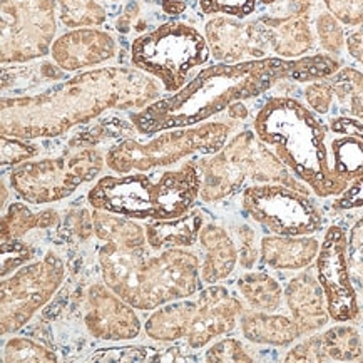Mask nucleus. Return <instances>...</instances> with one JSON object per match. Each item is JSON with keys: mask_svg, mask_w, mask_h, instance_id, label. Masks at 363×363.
I'll use <instances>...</instances> for the list:
<instances>
[{"mask_svg": "<svg viewBox=\"0 0 363 363\" xmlns=\"http://www.w3.org/2000/svg\"><path fill=\"white\" fill-rule=\"evenodd\" d=\"M316 37H318L320 48L328 55H340L347 45V34L343 26L328 11L320 12L315 21Z\"/></svg>", "mask_w": 363, "mask_h": 363, "instance_id": "c9c22d12", "label": "nucleus"}, {"mask_svg": "<svg viewBox=\"0 0 363 363\" xmlns=\"http://www.w3.org/2000/svg\"><path fill=\"white\" fill-rule=\"evenodd\" d=\"M84 325L102 342H129L143 332L136 308L116 295L106 283L89 286L84 301Z\"/></svg>", "mask_w": 363, "mask_h": 363, "instance_id": "4468645a", "label": "nucleus"}, {"mask_svg": "<svg viewBox=\"0 0 363 363\" xmlns=\"http://www.w3.org/2000/svg\"><path fill=\"white\" fill-rule=\"evenodd\" d=\"M40 216L34 213L26 203L9 204L6 215L2 216V230H0V240H22L27 233L39 230Z\"/></svg>", "mask_w": 363, "mask_h": 363, "instance_id": "473e14b6", "label": "nucleus"}, {"mask_svg": "<svg viewBox=\"0 0 363 363\" xmlns=\"http://www.w3.org/2000/svg\"><path fill=\"white\" fill-rule=\"evenodd\" d=\"M253 131L316 196L337 198L350 184L332 169L328 128L295 97L264 101L253 119Z\"/></svg>", "mask_w": 363, "mask_h": 363, "instance_id": "7ed1b4c3", "label": "nucleus"}, {"mask_svg": "<svg viewBox=\"0 0 363 363\" xmlns=\"http://www.w3.org/2000/svg\"><path fill=\"white\" fill-rule=\"evenodd\" d=\"M330 162L340 179L352 183L363 174V141L352 136H337L330 141Z\"/></svg>", "mask_w": 363, "mask_h": 363, "instance_id": "c85d7f7f", "label": "nucleus"}, {"mask_svg": "<svg viewBox=\"0 0 363 363\" xmlns=\"http://www.w3.org/2000/svg\"><path fill=\"white\" fill-rule=\"evenodd\" d=\"M198 167L203 176L199 193L203 203H216L238 193L246 181L253 184H285L310 194L303 181L298 179L280 157L250 129L230 138L226 146L216 155L204 156L198 161Z\"/></svg>", "mask_w": 363, "mask_h": 363, "instance_id": "39448f33", "label": "nucleus"}, {"mask_svg": "<svg viewBox=\"0 0 363 363\" xmlns=\"http://www.w3.org/2000/svg\"><path fill=\"white\" fill-rule=\"evenodd\" d=\"M183 347L157 348L146 345L101 348L94 355L89 357L92 362H181L196 360V355H191L189 350L183 352Z\"/></svg>", "mask_w": 363, "mask_h": 363, "instance_id": "bb28decb", "label": "nucleus"}, {"mask_svg": "<svg viewBox=\"0 0 363 363\" xmlns=\"http://www.w3.org/2000/svg\"><path fill=\"white\" fill-rule=\"evenodd\" d=\"M245 313V305L226 286H204L194 300V311L191 318L186 345L191 350H199L209 342L231 333L238 325V318Z\"/></svg>", "mask_w": 363, "mask_h": 363, "instance_id": "2eb2a0df", "label": "nucleus"}, {"mask_svg": "<svg viewBox=\"0 0 363 363\" xmlns=\"http://www.w3.org/2000/svg\"><path fill=\"white\" fill-rule=\"evenodd\" d=\"M134 133L138 129L134 128L133 123H125V121L119 118H106L96 123L87 131H81L79 134H74L69 141V147H96L99 144H104L108 141L121 143L124 139L134 138Z\"/></svg>", "mask_w": 363, "mask_h": 363, "instance_id": "c756f323", "label": "nucleus"}, {"mask_svg": "<svg viewBox=\"0 0 363 363\" xmlns=\"http://www.w3.org/2000/svg\"><path fill=\"white\" fill-rule=\"evenodd\" d=\"M94 233L102 243H114L121 248L138 250L147 246L146 230L136 220L94 209Z\"/></svg>", "mask_w": 363, "mask_h": 363, "instance_id": "393cba45", "label": "nucleus"}, {"mask_svg": "<svg viewBox=\"0 0 363 363\" xmlns=\"http://www.w3.org/2000/svg\"><path fill=\"white\" fill-rule=\"evenodd\" d=\"M323 6L343 27L363 26V0H323Z\"/></svg>", "mask_w": 363, "mask_h": 363, "instance_id": "ea45409f", "label": "nucleus"}, {"mask_svg": "<svg viewBox=\"0 0 363 363\" xmlns=\"http://www.w3.org/2000/svg\"><path fill=\"white\" fill-rule=\"evenodd\" d=\"M240 327L243 337L256 345L288 347L301 337L295 320L268 311H245L240 316Z\"/></svg>", "mask_w": 363, "mask_h": 363, "instance_id": "4be33fe9", "label": "nucleus"}, {"mask_svg": "<svg viewBox=\"0 0 363 363\" xmlns=\"http://www.w3.org/2000/svg\"><path fill=\"white\" fill-rule=\"evenodd\" d=\"M0 147H2V171L6 173L9 167H17L22 162L32 161L40 152V146L35 139H22L16 136H0Z\"/></svg>", "mask_w": 363, "mask_h": 363, "instance_id": "e433bc0d", "label": "nucleus"}, {"mask_svg": "<svg viewBox=\"0 0 363 363\" xmlns=\"http://www.w3.org/2000/svg\"><path fill=\"white\" fill-rule=\"evenodd\" d=\"M108 2H116V0H108Z\"/></svg>", "mask_w": 363, "mask_h": 363, "instance_id": "5fc2aeb1", "label": "nucleus"}, {"mask_svg": "<svg viewBox=\"0 0 363 363\" xmlns=\"http://www.w3.org/2000/svg\"><path fill=\"white\" fill-rule=\"evenodd\" d=\"M316 278L327 296L330 318L337 323L355 322L360 316L357 290L352 283L347 233L340 226L328 228L316 256Z\"/></svg>", "mask_w": 363, "mask_h": 363, "instance_id": "f8f14e48", "label": "nucleus"}, {"mask_svg": "<svg viewBox=\"0 0 363 363\" xmlns=\"http://www.w3.org/2000/svg\"><path fill=\"white\" fill-rule=\"evenodd\" d=\"M330 358L325 352L322 333L320 335H311L303 342L298 343L296 347H293L290 352L286 353L285 362H328Z\"/></svg>", "mask_w": 363, "mask_h": 363, "instance_id": "79ce46f5", "label": "nucleus"}, {"mask_svg": "<svg viewBox=\"0 0 363 363\" xmlns=\"http://www.w3.org/2000/svg\"><path fill=\"white\" fill-rule=\"evenodd\" d=\"M194 311V300L169 301L152 311L144 323V333L157 343H174L186 338Z\"/></svg>", "mask_w": 363, "mask_h": 363, "instance_id": "b1692460", "label": "nucleus"}, {"mask_svg": "<svg viewBox=\"0 0 363 363\" xmlns=\"http://www.w3.org/2000/svg\"><path fill=\"white\" fill-rule=\"evenodd\" d=\"M204 360L215 363H250L253 362V357L246 352L245 345L238 338H223L220 342H216L213 347H209V350H206V355H204Z\"/></svg>", "mask_w": 363, "mask_h": 363, "instance_id": "58836bf2", "label": "nucleus"}, {"mask_svg": "<svg viewBox=\"0 0 363 363\" xmlns=\"http://www.w3.org/2000/svg\"><path fill=\"white\" fill-rule=\"evenodd\" d=\"M241 204L253 221L272 235L310 236L322 228V213L310 194L285 184H250L241 194Z\"/></svg>", "mask_w": 363, "mask_h": 363, "instance_id": "9b49d317", "label": "nucleus"}, {"mask_svg": "<svg viewBox=\"0 0 363 363\" xmlns=\"http://www.w3.org/2000/svg\"><path fill=\"white\" fill-rule=\"evenodd\" d=\"M92 209L131 218L136 221L157 220V176L129 173L102 176L87 193Z\"/></svg>", "mask_w": 363, "mask_h": 363, "instance_id": "ddd939ff", "label": "nucleus"}, {"mask_svg": "<svg viewBox=\"0 0 363 363\" xmlns=\"http://www.w3.org/2000/svg\"><path fill=\"white\" fill-rule=\"evenodd\" d=\"M325 352L330 360L353 362L363 357V340L355 327L337 325L322 333Z\"/></svg>", "mask_w": 363, "mask_h": 363, "instance_id": "7c9ffc66", "label": "nucleus"}, {"mask_svg": "<svg viewBox=\"0 0 363 363\" xmlns=\"http://www.w3.org/2000/svg\"><path fill=\"white\" fill-rule=\"evenodd\" d=\"M327 79L342 116L363 121V72L355 67H342Z\"/></svg>", "mask_w": 363, "mask_h": 363, "instance_id": "cd10ccee", "label": "nucleus"}, {"mask_svg": "<svg viewBox=\"0 0 363 363\" xmlns=\"http://www.w3.org/2000/svg\"><path fill=\"white\" fill-rule=\"evenodd\" d=\"M328 129L338 136H352L363 141V121L350 116H337L328 121Z\"/></svg>", "mask_w": 363, "mask_h": 363, "instance_id": "de8ad7c7", "label": "nucleus"}, {"mask_svg": "<svg viewBox=\"0 0 363 363\" xmlns=\"http://www.w3.org/2000/svg\"><path fill=\"white\" fill-rule=\"evenodd\" d=\"M199 243L204 251L201 262V280L206 285H215L226 280L235 272L238 263V246L225 228L204 225L199 233Z\"/></svg>", "mask_w": 363, "mask_h": 363, "instance_id": "412c9836", "label": "nucleus"}, {"mask_svg": "<svg viewBox=\"0 0 363 363\" xmlns=\"http://www.w3.org/2000/svg\"><path fill=\"white\" fill-rule=\"evenodd\" d=\"M161 9L167 16H179L186 11V4L184 0H162Z\"/></svg>", "mask_w": 363, "mask_h": 363, "instance_id": "603ef678", "label": "nucleus"}, {"mask_svg": "<svg viewBox=\"0 0 363 363\" xmlns=\"http://www.w3.org/2000/svg\"><path fill=\"white\" fill-rule=\"evenodd\" d=\"M2 64L45 57L57 32V0H2Z\"/></svg>", "mask_w": 363, "mask_h": 363, "instance_id": "9d476101", "label": "nucleus"}, {"mask_svg": "<svg viewBox=\"0 0 363 363\" xmlns=\"http://www.w3.org/2000/svg\"><path fill=\"white\" fill-rule=\"evenodd\" d=\"M204 37L216 62L235 64L272 57L258 18L243 22L228 16L213 17L204 24Z\"/></svg>", "mask_w": 363, "mask_h": 363, "instance_id": "dca6fc26", "label": "nucleus"}, {"mask_svg": "<svg viewBox=\"0 0 363 363\" xmlns=\"http://www.w3.org/2000/svg\"><path fill=\"white\" fill-rule=\"evenodd\" d=\"M342 66L333 55L313 54L300 59L264 57L243 62H216L199 71L188 86L174 94L160 97L129 116L143 136L167 129L206 123L233 104L256 99L281 81L313 82L327 79Z\"/></svg>", "mask_w": 363, "mask_h": 363, "instance_id": "f257e3e1", "label": "nucleus"}, {"mask_svg": "<svg viewBox=\"0 0 363 363\" xmlns=\"http://www.w3.org/2000/svg\"><path fill=\"white\" fill-rule=\"evenodd\" d=\"M313 0H288V13L291 16H310Z\"/></svg>", "mask_w": 363, "mask_h": 363, "instance_id": "3c124183", "label": "nucleus"}, {"mask_svg": "<svg viewBox=\"0 0 363 363\" xmlns=\"http://www.w3.org/2000/svg\"><path fill=\"white\" fill-rule=\"evenodd\" d=\"M258 21L274 57L300 59L315 48L310 16H259Z\"/></svg>", "mask_w": 363, "mask_h": 363, "instance_id": "6ab92c4d", "label": "nucleus"}, {"mask_svg": "<svg viewBox=\"0 0 363 363\" xmlns=\"http://www.w3.org/2000/svg\"><path fill=\"white\" fill-rule=\"evenodd\" d=\"M35 256V248L22 240H2V278L26 267Z\"/></svg>", "mask_w": 363, "mask_h": 363, "instance_id": "4c0bfd02", "label": "nucleus"}, {"mask_svg": "<svg viewBox=\"0 0 363 363\" xmlns=\"http://www.w3.org/2000/svg\"><path fill=\"white\" fill-rule=\"evenodd\" d=\"M320 253V241L313 236H263L259 241L262 262L273 269L298 272L310 267Z\"/></svg>", "mask_w": 363, "mask_h": 363, "instance_id": "aec40b11", "label": "nucleus"}, {"mask_svg": "<svg viewBox=\"0 0 363 363\" xmlns=\"http://www.w3.org/2000/svg\"><path fill=\"white\" fill-rule=\"evenodd\" d=\"M160 97L156 79L138 69H92L39 94L2 97L0 134L54 139L109 111L144 109Z\"/></svg>", "mask_w": 363, "mask_h": 363, "instance_id": "f03ea898", "label": "nucleus"}, {"mask_svg": "<svg viewBox=\"0 0 363 363\" xmlns=\"http://www.w3.org/2000/svg\"><path fill=\"white\" fill-rule=\"evenodd\" d=\"M228 113V118H230L231 121H235V123H240V121H245L246 118H248L250 111L248 108L245 106V102H236V104H233L230 109L226 111Z\"/></svg>", "mask_w": 363, "mask_h": 363, "instance_id": "864d4df0", "label": "nucleus"}, {"mask_svg": "<svg viewBox=\"0 0 363 363\" xmlns=\"http://www.w3.org/2000/svg\"><path fill=\"white\" fill-rule=\"evenodd\" d=\"M303 96L308 108L318 116L328 114L335 101L333 87L328 82V79H320V81L306 84Z\"/></svg>", "mask_w": 363, "mask_h": 363, "instance_id": "a19ab883", "label": "nucleus"}, {"mask_svg": "<svg viewBox=\"0 0 363 363\" xmlns=\"http://www.w3.org/2000/svg\"><path fill=\"white\" fill-rule=\"evenodd\" d=\"M277 2L278 0H199V9L206 16L223 13V16L245 21L258 12L259 7H269Z\"/></svg>", "mask_w": 363, "mask_h": 363, "instance_id": "f704fd0d", "label": "nucleus"}, {"mask_svg": "<svg viewBox=\"0 0 363 363\" xmlns=\"http://www.w3.org/2000/svg\"><path fill=\"white\" fill-rule=\"evenodd\" d=\"M347 52L363 67V26L347 34Z\"/></svg>", "mask_w": 363, "mask_h": 363, "instance_id": "8fccbe9b", "label": "nucleus"}, {"mask_svg": "<svg viewBox=\"0 0 363 363\" xmlns=\"http://www.w3.org/2000/svg\"><path fill=\"white\" fill-rule=\"evenodd\" d=\"M333 208L342 209V211H352V209L363 208V174L348 184L340 196L335 198Z\"/></svg>", "mask_w": 363, "mask_h": 363, "instance_id": "49530a36", "label": "nucleus"}, {"mask_svg": "<svg viewBox=\"0 0 363 363\" xmlns=\"http://www.w3.org/2000/svg\"><path fill=\"white\" fill-rule=\"evenodd\" d=\"M204 226V215L199 209H191L188 215L174 220L146 221L147 246L155 251L167 248H189L199 240Z\"/></svg>", "mask_w": 363, "mask_h": 363, "instance_id": "5701e85b", "label": "nucleus"}, {"mask_svg": "<svg viewBox=\"0 0 363 363\" xmlns=\"http://www.w3.org/2000/svg\"><path fill=\"white\" fill-rule=\"evenodd\" d=\"M102 281L136 310L151 311L203 290L201 263L186 248H167L149 256L138 250L104 243L97 253Z\"/></svg>", "mask_w": 363, "mask_h": 363, "instance_id": "20e7f679", "label": "nucleus"}, {"mask_svg": "<svg viewBox=\"0 0 363 363\" xmlns=\"http://www.w3.org/2000/svg\"><path fill=\"white\" fill-rule=\"evenodd\" d=\"M139 16H141V6L136 0L129 2L128 6L124 7V11L121 12V16L116 18L114 22V30L119 32V34H129L133 30L134 22L138 21Z\"/></svg>", "mask_w": 363, "mask_h": 363, "instance_id": "09e8293b", "label": "nucleus"}, {"mask_svg": "<svg viewBox=\"0 0 363 363\" xmlns=\"http://www.w3.org/2000/svg\"><path fill=\"white\" fill-rule=\"evenodd\" d=\"M285 300L301 337L318 332L330 322L327 296L318 278L310 272L296 274L290 280L285 288Z\"/></svg>", "mask_w": 363, "mask_h": 363, "instance_id": "a211bd4d", "label": "nucleus"}, {"mask_svg": "<svg viewBox=\"0 0 363 363\" xmlns=\"http://www.w3.org/2000/svg\"><path fill=\"white\" fill-rule=\"evenodd\" d=\"M348 262H350V269H353V277L360 281L363 288V216L352 228L348 238Z\"/></svg>", "mask_w": 363, "mask_h": 363, "instance_id": "37998d69", "label": "nucleus"}, {"mask_svg": "<svg viewBox=\"0 0 363 363\" xmlns=\"http://www.w3.org/2000/svg\"><path fill=\"white\" fill-rule=\"evenodd\" d=\"M231 133L233 124L213 121L188 128L167 129L146 143L129 138L108 149L104 155L106 166L116 174L149 173L178 164L181 160L193 155H216L230 141Z\"/></svg>", "mask_w": 363, "mask_h": 363, "instance_id": "423d86ee", "label": "nucleus"}, {"mask_svg": "<svg viewBox=\"0 0 363 363\" xmlns=\"http://www.w3.org/2000/svg\"><path fill=\"white\" fill-rule=\"evenodd\" d=\"M104 166L106 156L99 149L69 147L60 156L13 167L9 183L22 201L42 206L69 198L82 184L94 181Z\"/></svg>", "mask_w": 363, "mask_h": 363, "instance_id": "6e6552de", "label": "nucleus"}, {"mask_svg": "<svg viewBox=\"0 0 363 363\" xmlns=\"http://www.w3.org/2000/svg\"><path fill=\"white\" fill-rule=\"evenodd\" d=\"M238 240V262L245 269H251L258 262V248H256V236L253 228L241 225L236 230Z\"/></svg>", "mask_w": 363, "mask_h": 363, "instance_id": "c03bdc74", "label": "nucleus"}, {"mask_svg": "<svg viewBox=\"0 0 363 363\" xmlns=\"http://www.w3.org/2000/svg\"><path fill=\"white\" fill-rule=\"evenodd\" d=\"M131 66L161 82L174 94L194 79L198 67L211 59L208 40L196 27L184 22H166L138 35L131 44Z\"/></svg>", "mask_w": 363, "mask_h": 363, "instance_id": "0eeeda50", "label": "nucleus"}, {"mask_svg": "<svg viewBox=\"0 0 363 363\" xmlns=\"http://www.w3.org/2000/svg\"><path fill=\"white\" fill-rule=\"evenodd\" d=\"M236 286L253 310L274 313L280 310L283 301V290L272 274L264 272H248L241 274Z\"/></svg>", "mask_w": 363, "mask_h": 363, "instance_id": "a878e982", "label": "nucleus"}, {"mask_svg": "<svg viewBox=\"0 0 363 363\" xmlns=\"http://www.w3.org/2000/svg\"><path fill=\"white\" fill-rule=\"evenodd\" d=\"M118 54V42L108 30L81 27L59 35L54 40L50 55L66 72H77L109 62Z\"/></svg>", "mask_w": 363, "mask_h": 363, "instance_id": "f3484780", "label": "nucleus"}, {"mask_svg": "<svg viewBox=\"0 0 363 363\" xmlns=\"http://www.w3.org/2000/svg\"><path fill=\"white\" fill-rule=\"evenodd\" d=\"M71 218L67 220V226H69V233H71L72 238H76L79 241H87L92 238L94 233V216L89 209L81 208L76 209V211L69 213Z\"/></svg>", "mask_w": 363, "mask_h": 363, "instance_id": "a18cd8bd", "label": "nucleus"}, {"mask_svg": "<svg viewBox=\"0 0 363 363\" xmlns=\"http://www.w3.org/2000/svg\"><path fill=\"white\" fill-rule=\"evenodd\" d=\"M66 278V264L55 251H48L39 262L29 263L2 278V335L16 333L52 300Z\"/></svg>", "mask_w": 363, "mask_h": 363, "instance_id": "1a4fd4ad", "label": "nucleus"}, {"mask_svg": "<svg viewBox=\"0 0 363 363\" xmlns=\"http://www.w3.org/2000/svg\"><path fill=\"white\" fill-rule=\"evenodd\" d=\"M59 357L54 350L40 345L39 342L26 337H13L4 347V362L6 363H35V362H57Z\"/></svg>", "mask_w": 363, "mask_h": 363, "instance_id": "72a5a7b5", "label": "nucleus"}, {"mask_svg": "<svg viewBox=\"0 0 363 363\" xmlns=\"http://www.w3.org/2000/svg\"><path fill=\"white\" fill-rule=\"evenodd\" d=\"M59 21L69 29L101 27L108 22V11L97 0H57Z\"/></svg>", "mask_w": 363, "mask_h": 363, "instance_id": "2f4dec72", "label": "nucleus"}]
</instances>
